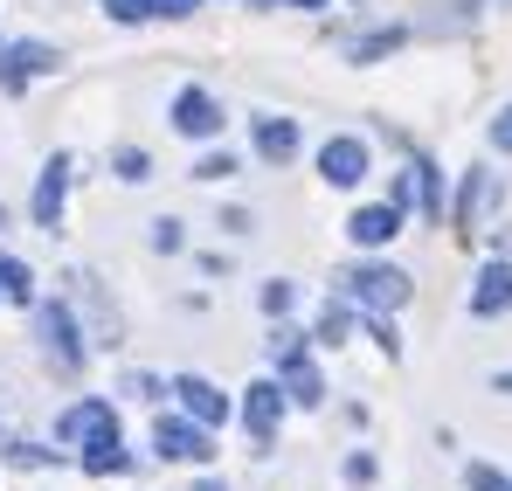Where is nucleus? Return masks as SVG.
<instances>
[{"instance_id":"a878e982","label":"nucleus","mask_w":512,"mask_h":491,"mask_svg":"<svg viewBox=\"0 0 512 491\" xmlns=\"http://www.w3.org/2000/svg\"><path fill=\"white\" fill-rule=\"evenodd\" d=\"M346 485H374V457H346Z\"/></svg>"},{"instance_id":"a211bd4d","label":"nucleus","mask_w":512,"mask_h":491,"mask_svg":"<svg viewBox=\"0 0 512 491\" xmlns=\"http://www.w3.org/2000/svg\"><path fill=\"white\" fill-rule=\"evenodd\" d=\"M416 208H423L429 222L443 215V180H436V166H429V160H416Z\"/></svg>"},{"instance_id":"f8f14e48","label":"nucleus","mask_w":512,"mask_h":491,"mask_svg":"<svg viewBox=\"0 0 512 491\" xmlns=\"http://www.w3.org/2000/svg\"><path fill=\"white\" fill-rule=\"evenodd\" d=\"M63 194H70V160L56 153V160L42 166V187H35V229H56L63 222Z\"/></svg>"},{"instance_id":"0eeeda50","label":"nucleus","mask_w":512,"mask_h":491,"mask_svg":"<svg viewBox=\"0 0 512 491\" xmlns=\"http://www.w3.org/2000/svg\"><path fill=\"white\" fill-rule=\"evenodd\" d=\"M35 326H42V339H49V353H56V367H63V374H77V367H84V339H77V319H70L63 305H42V312H35Z\"/></svg>"},{"instance_id":"423d86ee","label":"nucleus","mask_w":512,"mask_h":491,"mask_svg":"<svg viewBox=\"0 0 512 491\" xmlns=\"http://www.w3.org/2000/svg\"><path fill=\"white\" fill-rule=\"evenodd\" d=\"M173 132H180V139H215V132H222V104L187 83V90L173 97Z\"/></svg>"},{"instance_id":"2f4dec72","label":"nucleus","mask_w":512,"mask_h":491,"mask_svg":"<svg viewBox=\"0 0 512 491\" xmlns=\"http://www.w3.org/2000/svg\"><path fill=\"white\" fill-rule=\"evenodd\" d=\"M201 491H222V485H201Z\"/></svg>"},{"instance_id":"473e14b6","label":"nucleus","mask_w":512,"mask_h":491,"mask_svg":"<svg viewBox=\"0 0 512 491\" xmlns=\"http://www.w3.org/2000/svg\"><path fill=\"white\" fill-rule=\"evenodd\" d=\"M506 256H512V236H506Z\"/></svg>"},{"instance_id":"1a4fd4ad","label":"nucleus","mask_w":512,"mask_h":491,"mask_svg":"<svg viewBox=\"0 0 512 491\" xmlns=\"http://www.w3.org/2000/svg\"><path fill=\"white\" fill-rule=\"evenodd\" d=\"M346 236L360 249H381V243H395L402 236V208L395 201H374V208H353V222H346Z\"/></svg>"},{"instance_id":"7ed1b4c3","label":"nucleus","mask_w":512,"mask_h":491,"mask_svg":"<svg viewBox=\"0 0 512 491\" xmlns=\"http://www.w3.org/2000/svg\"><path fill=\"white\" fill-rule=\"evenodd\" d=\"M63 56L49 49V42H14V49H0V90L7 97H21L28 90V77H49Z\"/></svg>"},{"instance_id":"7c9ffc66","label":"nucleus","mask_w":512,"mask_h":491,"mask_svg":"<svg viewBox=\"0 0 512 491\" xmlns=\"http://www.w3.org/2000/svg\"><path fill=\"white\" fill-rule=\"evenodd\" d=\"M263 7H277V0H263ZM284 7H326V0H284Z\"/></svg>"},{"instance_id":"4468645a","label":"nucleus","mask_w":512,"mask_h":491,"mask_svg":"<svg viewBox=\"0 0 512 491\" xmlns=\"http://www.w3.org/2000/svg\"><path fill=\"white\" fill-rule=\"evenodd\" d=\"M277 367H284V395H291V402H305V409L326 402V381H319V367H312L305 353H291V360H277Z\"/></svg>"},{"instance_id":"ddd939ff","label":"nucleus","mask_w":512,"mask_h":491,"mask_svg":"<svg viewBox=\"0 0 512 491\" xmlns=\"http://www.w3.org/2000/svg\"><path fill=\"white\" fill-rule=\"evenodd\" d=\"M104 429H118L111 402H77V409L56 422V436H63V443H90V436H104Z\"/></svg>"},{"instance_id":"9b49d317","label":"nucleus","mask_w":512,"mask_h":491,"mask_svg":"<svg viewBox=\"0 0 512 491\" xmlns=\"http://www.w3.org/2000/svg\"><path fill=\"white\" fill-rule=\"evenodd\" d=\"M284 402H291V395H284L277 381H256V388H250V402H243V422H250L256 443H270V436H277V422H284Z\"/></svg>"},{"instance_id":"39448f33","label":"nucleus","mask_w":512,"mask_h":491,"mask_svg":"<svg viewBox=\"0 0 512 491\" xmlns=\"http://www.w3.org/2000/svg\"><path fill=\"white\" fill-rule=\"evenodd\" d=\"M492 201H499V173L471 166V173H464V187H457V236H464V243L485 229V208H492Z\"/></svg>"},{"instance_id":"9d476101","label":"nucleus","mask_w":512,"mask_h":491,"mask_svg":"<svg viewBox=\"0 0 512 491\" xmlns=\"http://www.w3.org/2000/svg\"><path fill=\"white\" fill-rule=\"evenodd\" d=\"M173 395H180V409L194 415V422H208V429H215V422H229V395H222L215 381H201V374H180V381H173Z\"/></svg>"},{"instance_id":"c756f323","label":"nucleus","mask_w":512,"mask_h":491,"mask_svg":"<svg viewBox=\"0 0 512 491\" xmlns=\"http://www.w3.org/2000/svg\"><path fill=\"white\" fill-rule=\"evenodd\" d=\"M194 7H201V0H160V14H173V21H187Z\"/></svg>"},{"instance_id":"dca6fc26","label":"nucleus","mask_w":512,"mask_h":491,"mask_svg":"<svg viewBox=\"0 0 512 491\" xmlns=\"http://www.w3.org/2000/svg\"><path fill=\"white\" fill-rule=\"evenodd\" d=\"M132 457H125V436L118 429H104V436H90V450H84V471L90 478H111V471H125Z\"/></svg>"},{"instance_id":"f704fd0d","label":"nucleus","mask_w":512,"mask_h":491,"mask_svg":"<svg viewBox=\"0 0 512 491\" xmlns=\"http://www.w3.org/2000/svg\"><path fill=\"white\" fill-rule=\"evenodd\" d=\"M506 7H512V0H506Z\"/></svg>"},{"instance_id":"bb28decb","label":"nucleus","mask_w":512,"mask_h":491,"mask_svg":"<svg viewBox=\"0 0 512 491\" xmlns=\"http://www.w3.org/2000/svg\"><path fill=\"white\" fill-rule=\"evenodd\" d=\"M492 146H499V153H512V104L492 118Z\"/></svg>"},{"instance_id":"2eb2a0df","label":"nucleus","mask_w":512,"mask_h":491,"mask_svg":"<svg viewBox=\"0 0 512 491\" xmlns=\"http://www.w3.org/2000/svg\"><path fill=\"white\" fill-rule=\"evenodd\" d=\"M256 153L270 166H284L298 153V118H256Z\"/></svg>"},{"instance_id":"f03ea898","label":"nucleus","mask_w":512,"mask_h":491,"mask_svg":"<svg viewBox=\"0 0 512 491\" xmlns=\"http://www.w3.org/2000/svg\"><path fill=\"white\" fill-rule=\"evenodd\" d=\"M153 450L167 457V464H208L215 457V443H208V422H180V415H160L153 422Z\"/></svg>"},{"instance_id":"aec40b11","label":"nucleus","mask_w":512,"mask_h":491,"mask_svg":"<svg viewBox=\"0 0 512 491\" xmlns=\"http://www.w3.org/2000/svg\"><path fill=\"white\" fill-rule=\"evenodd\" d=\"M104 14L132 28V21H153V14H160V0H104Z\"/></svg>"},{"instance_id":"5701e85b","label":"nucleus","mask_w":512,"mask_h":491,"mask_svg":"<svg viewBox=\"0 0 512 491\" xmlns=\"http://www.w3.org/2000/svg\"><path fill=\"white\" fill-rule=\"evenodd\" d=\"M291 298H298V291H291L284 277H270V284H263V312H270V319H284V312H291Z\"/></svg>"},{"instance_id":"c85d7f7f","label":"nucleus","mask_w":512,"mask_h":491,"mask_svg":"<svg viewBox=\"0 0 512 491\" xmlns=\"http://www.w3.org/2000/svg\"><path fill=\"white\" fill-rule=\"evenodd\" d=\"M125 395H139V402H153V395H160V381H153V374H132V381H125Z\"/></svg>"},{"instance_id":"6ab92c4d","label":"nucleus","mask_w":512,"mask_h":491,"mask_svg":"<svg viewBox=\"0 0 512 491\" xmlns=\"http://www.w3.org/2000/svg\"><path fill=\"white\" fill-rule=\"evenodd\" d=\"M388 49H402V28H381V35L353 42V63H374V56H388Z\"/></svg>"},{"instance_id":"20e7f679","label":"nucleus","mask_w":512,"mask_h":491,"mask_svg":"<svg viewBox=\"0 0 512 491\" xmlns=\"http://www.w3.org/2000/svg\"><path fill=\"white\" fill-rule=\"evenodd\" d=\"M319 180H326V187H360V180H367V139H353V132L326 139V146H319Z\"/></svg>"},{"instance_id":"412c9836","label":"nucleus","mask_w":512,"mask_h":491,"mask_svg":"<svg viewBox=\"0 0 512 491\" xmlns=\"http://www.w3.org/2000/svg\"><path fill=\"white\" fill-rule=\"evenodd\" d=\"M346 332H353V312H346V305H326V319H319V339H326V346H340Z\"/></svg>"},{"instance_id":"72a5a7b5","label":"nucleus","mask_w":512,"mask_h":491,"mask_svg":"<svg viewBox=\"0 0 512 491\" xmlns=\"http://www.w3.org/2000/svg\"><path fill=\"white\" fill-rule=\"evenodd\" d=\"M0 229H7V215H0Z\"/></svg>"},{"instance_id":"b1692460","label":"nucleus","mask_w":512,"mask_h":491,"mask_svg":"<svg viewBox=\"0 0 512 491\" xmlns=\"http://www.w3.org/2000/svg\"><path fill=\"white\" fill-rule=\"evenodd\" d=\"M7 464H14V471H42V464H49V450H35V443H14V450H7Z\"/></svg>"},{"instance_id":"4be33fe9","label":"nucleus","mask_w":512,"mask_h":491,"mask_svg":"<svg viewBox=\"0 0 512 491\" xmlns=\"http://www.w3.org/2000/svg\"><path fill=\"white\" fill-rule=\"evenodd\" d=\"M118 180H146V173H153V160H146V153H139V146H118Z\"/></svg>"},{"instance_id":"f3484780","label":"nucleus","mask_w":512,"mask_h":491,"mask_svg":"<svg viewBox=\"0 0 512 491\" xmlns=\"http://www.w3.org/2000/svg\"><path fill=\"white\" fill-rule=\"evenodd\" d=\"M0 291H7L14 305H35V277H28L21 256H0Z\"/></svg>"},{"instance_id":"6e6552de","label":"nucleus","mask_w":512,"mask_h":491,"mask_svg":"<svg viewBox=\"0 0 512 491\" xmlns=\"http://www.w3.org/2000/svg\"><path fill=\"white\" fill-rule=\"evenodd\" d=\"M471 312H478V319L512 312V263H506V256H492V263L471 277Z\"/></svg>"},{"instance_id":"cd10ccee","label":"nucleus","mask_w":512,"mask_h":491,"mask_svg":"<svg viewBox=\"0 0 512 491\" xmlns=\"http://www.w3.org/2000/svg\"><path fill=\"white\" fill-rule=\"evenodd\" d=\"M153 249H167V256H173V249H180V222H153Z\"/></svg>"},{"instance_id":"f257e3e1","label":"nucleus","mask_w":512,"mask_h":491,"mask_svg":"<svg viewBox=\"0 0 512 491\" xmlns=\"http://www.w3.org/2000/svg\"><path fill=\"white\" fill-rule=\"evenodd\" d=\"M409 291H416V277L395 270V263H360V270H346V298H353L360 312H402Z\"/></svg>"},{"instance_id":"393cba45","label":"nucleus","mask_w":512,"mask_h":491,"mask_svg":"<svg viewBox=\"0 0 512 491\" xmlns=\"http://www.w3.org/2000/svg\"><path fill=\"white\" fill-rule=\"evenodd\" d=\"M229 173H236V160H229V153H208V160L194 166V180H229Z\"/></svg>"}]
</instances>
